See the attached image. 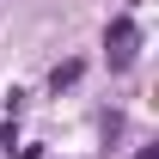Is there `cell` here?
<instances>
[{
    "label": "cell",
    "instance_id": "6da1fadb",
    "mask_svg": "<svg viewBox=\"0 0 159 159\" xmlns=\"http://www.w3.org/2000/svg\"><path fill=\"white\" fill-rule=\"evenodd\" d=\"M135 43H141V31H135V19H129V12H122V19H110V31H104V49H110V67H129V61H135Z\"/></svg>",
    "mask_w": 159,
    "mask_h": 159
},
{
    "label": "cell",
    "instance_id": "7a4b0ae2",
    "mask_svg": "<svg viewBox=\"0 0 159 159\" xmlns=\"http://www.w3.org/2000/svg\"><path fill=\"white\" fill-rule=\"evenodd\" d=\"M74 80H80V61H61L55 74H49V86H55V92H61V86H74Z\"/></svg>",
    "mask_w": 159,
    "mask_h": 159
}]
</instances>
